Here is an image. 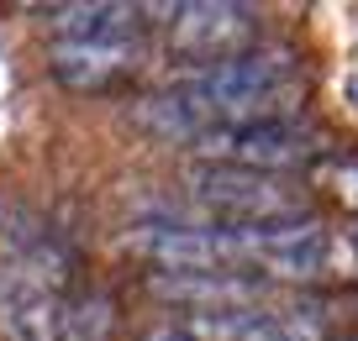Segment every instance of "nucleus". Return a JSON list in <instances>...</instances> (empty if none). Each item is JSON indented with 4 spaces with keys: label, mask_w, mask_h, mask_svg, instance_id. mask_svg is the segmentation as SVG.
Listing matches in <instances>:
<instances>
[{
    "label": "nucleus",
    "mask_w": 358,
    "mask_h": 341,
    "mask_svg": "<svg viewBox=\"0 0 358 341\" xmlns=\"http://www.w3.org/2000/svg\"><path fill=\"white\" fill-rule=\"evenodd\" d=\"M148 341H190V336H185V331H179V326H164V331H153V336H148Z\"/></svg>",
    "instance_id": "8"
},
{
    "label": "nucleus",
    "mask_w": 358,
    "mask_h": 341,
    "mask_svg": "<svg viewBox=\"0 0 358 341\" xmlns=\"http://www.w3.org/2000/svg\"><path fill=\"white\" fill-rule=\"evenodd\" d=\"M48 32L53 43H95V37H143V6H48Z\"/></svg>",
    "instance_id": "6"
},
{
    "label": "nucleus",
    "mask_w": 358,
    "mask_h": 341,
    "mask_svg": "<svg viewBox=\"0 0 358 341\" xmlns=\"http://www.w3.org/2000/svg\"><path fill=\"white\" fill-rule=\"evenodd\" d=\"M116 336V305L106 294H74L64 299L58 341H111Z\"/></svg>",
    "instance_id": "7"
},
{
    "label": "nucleus",
    "mask_w": 358,
    "mask_h": 341,
    "mask_svg": "<svg viewBox=\"0 0 358 341\" xmlns=\"http://www.w3.org/2000/svg\"><path fill=\"white\" fill-rule=\"evenodd\" d=\"M185 189L201 210H211L216 226H268V220H306L311 199L285 174H253L227 163H195Z\"/></svg>",
    "instance_id": "2"
},
{
    "label": "nucleus",
    "mask_w": 358,
    "mask_h": 341,
    "mask_svg": "<svg viewBox=\"0 0 358 341\" xmlns=\"http://www.w3.org/2000/svg\"><path fill=\"white\" fill-rule=\"evenodd\" d=\"M64 326V294L37 278L0 268V336L6 341H58Z\"/></svg>",
    "instance_id": "5"
},
{
    "label": "nucleus",
    "mask_w": 358,
    "mask_h": 341,
    "mask_svg": "<svg viewBox=\"0 0 358 341\" xmlns=\"http://www.w3.org/2000/svg\"><path fill=\"white\" fill-rule=\"evenodd\" d=\"M164 43L169 58L185 68H211L227 58H243L258 47V11L232 6V0H190V6H169Z\"/></svg>",
    "instance_id": "3"
},
{
    "label": "nucleus",
    "mask_w": 358,
    "mask_h": 341,
    "mask_svg": "<svg viewBox=\"0 0 358 341\" xmlns=\"http://www.w3.org/2000/svg\"><path fill=\"white\" fill-rule=\"evenodd\" d=\"M148 43L143 37H95V43H53L48 47V68L64 89L79 95H106V89L127 84L143 68Z\"/></svg>",
    "instance_id": "4"
},
{
    "label": "nucleus",
    "mask_w": 358,
    "mask_h": 341,
    "mask_svg": "<svg viewBox=\"0 0 358 341\" xmlns=\"http://www.w3.org/2000/svg\"><path fill=\"white\" fill-rule=\"evenodd\" d=\"M201 163H227V168H253V174H295L311 168L332 153L327 132L306 116H280V121H237V126H211L195 137Z\"/></svg>",
    "instance_id": "1"
}]
</instances>
